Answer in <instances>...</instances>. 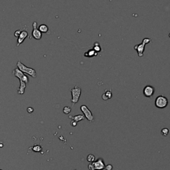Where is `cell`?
<instances>
[{
  "instance_id": "1",
  "label": "cell",
  "mask_w": 170,
  "mask_h": 170,
  "mask_svg": "<svg viewBox=\"0 0 170 170\" xmlns=\"http://www.w3.org/2000/svg\"><path fill=\"white\" fill-rule=\"evenodd\" d=\"M17 68H18L19 70H20L23 73H25V74H27L31 76L33 78H36L37 77V72L35 71V69L32 68H30V67H28L27 66L23 64L20 61H19L17 63Z\"/></svg>"
},
{
  "instance_id": "2",
  "label": "cell",
  "mask_w": 170,
  "mask_h": 170,
  "mask_svg": "<svg viewBox=\"0 0 170 170\" xmlns=\"http://www.w3.org/2000/svg\"><path fill=\"white\" fill-rule=\"evenodd\" d=\"M151 42H152V39H149V38H145V39H143L142 42L141 44L136 45L134 47V49L136 51L137 53H138V55L140 57H142L143 55H144L146 45Z\"/></svg>"
},
{
  "instance_id": "3",
  "label": "cell",
  "mask_w": 170,
  "mask_h": 170,
  "mask_svg": "<svg viewBox=\"0 0 170 170\" xmlns=\"http://www.w3.org/2000/svg\"><path fill=\"white\" fill-rule=\"evenodd\" d=\"M167 104H168V100L163 95H159L155 98V106L157 108H159V109L165 108L167 107Z\"/></svg>"
},
{
  "instance_id": "4",
  "label": "cell",
  "mask_w": 170,
  "mask_h": 170,
  "mask_svg": "<svg viewBox=\"0 0 170 170\" xmlns=\"http://www.w3.org/2000/svg\"><path fill=\"white\" fill-rule=\"evenodd\" d=\"M71 94H72V99H71V102L72 104H76L78 100H79L80 96L81 94V88L78 86H75L74 88H72L70 90Z\"/></svg>"
},
{
  "instance_id": "5",
  "label": "cell",
  "mask_w": 170,
  "mask_h": 170,
  "mask_svg": "<svg viewBox=\"0 0 170 170\" xmlns=\"http://www.w3.org/2000/svg\"><path fill=\"white\" fill-rule=\"evenodd\" d=\"M12 74H13L15 77H17V78H19V80L24 82L26 84L28 83L29 81L28 76H26L23 72H21L20 70H19L17 68H15V69L12 71Z\"/></svg>"
},
{
  "instance_id": "6",
  "label": "cell",
  "mask_w": 170,
  "mask_h": 170,
  "mask_svg": "<svg viewBox=\"0 0 170 170\" xmlns=\"http://www.w3.org/2000/svg\"><path fill=\"white\" fill-rule=\"evenodd\" d=\"M80 110L82 111V112L83 113L84 116V118L89 120L90 122H93L94 121V116H93V114L92 112H91L89 108L87 107L86 105H82L80 106Z\"/></svg>"
},
{
  "instance_id": "7",
  "label": "cell",
  "mask_w": 170,
  "mask_h": 170,
  "mask_svg": "<svg viewBox=\"0 0 170 170\" xmlns=\"http://www.w3.org/2000/svg\"><path fill=\"white\" fill-rule=\"evenodd\" d=\"M155 93V89L154 87L150 85H147L144 88L143 90V94L147 98H151Z\"/></svg>"
},
{
  "instance_id": "8",
  "label": "cell",
  "mask_w": 170,
  "mask_h": 170,
  "mask_svg": "<svg viewBox=\"0 0 170 170\" xmlns=\"http://www.w3.org/2000/svg\"><path fill=\"white\" fill-rule=\"evenodd\" d=\"M37 23L36 21L33 22V29L32 31V37L36 40H40L42 38V33H41V31L37 29Z\"/></svg>"
},
{
  "instance_id": "9",
  "label": "cell",
  "mask_w": 170,
  "mask_h": 170,
  "mask_svg": "<svg viewBox=\"0 0 170 170\" xmlns=\"http://www.w3.org/2000/svg\"><path fill=\"white\" fill-rule=\"evenodd\" d=\"M94 170H103L105 167V163L102 158H98L96 161L93 162Z\"/></svg>"
},
{
  "instance_id": "10",
  "label": "cell",
  "mask_w": 170,
  "mask_h": 170,
  "mask_svg": "<svg viewBox=\"0 0 170 170\" xmlns=\"http://www.w3.org/2000/svg\"><path fill=\"white\" fill-rule=\"evenodd\" d=\"M28 37V32L25 30L24 31H21L20 35L19 36L18 39H17V46L19 47L23 41H25V39Z\"/></svg>"
},
{
  "instance_id": "11",
  "label": "cell",
  "mask_w": 170,
  "mask_h": 170,
  "mask_svg": "<svg viewBox=\"0 0 170 170\" xmlns=\"http://www.w3.org/2000/svg\"><path fill=\"white\" fill-rule=\"evenodd\" d=\"M26 88V83L20 80V87L17 89V93L20 95H23L25 93V90Z\"/></svg>"
},
{
  "instance_id": "12",
  "label": "cell",
  "mask_w": 170,
  "mask_h": 170,
  "mask_svg": "<svg viewBox=\"0 0 170 170\" xmlns=\"http://www.w3.org/2000/svg\"><path fill=\"white\" fill-rule=\"evenodd\" d=\"M68 118L70 119H72V120H74L75 122H80V121H82L84 119V115H76V116H69Z\"/></svg>"
},
{
  "instance_id": "13",
  "label": "cell",
  "mask_w": 170,
  "mask_h": 170,
  "mask_svg": "<svg viewBox=\"0 0 170 170\" xmlns=\"http://www.w3.org/2000/svg\"><path fill=\"white\" fill-rule=\"evenodd\" d=\"M97 55V53L93 49H91V50H89L87 53H84L85 57H95V56Z\"/></svg>"
},
{
  "instance_id": "14",
  "label": "cell",
  "mask_w": 170,
  "mask_h": 170,
  "mask_svg": "<svg viewBox=\"0 0 170 170\" xmlns=\"http://www.w3.org/2000/svg\"><path fill=\"white\" fill-rule=\"evenodd\" d=\"M112 94L110 91H106L105 93L102 95V99L104 100H108L112 98Z\"/></svg>"
},
{
  "instance_id": "15",
  "label": "cell",
  "mask_w": 170,
  "mask_h": 170,
  "mask_svg": "<svg viewBox=\"0 0 170 170\" xmlns=\"http://www.w3.org/2000/svg\"><path fill=\"white\" fill-rule=\"evenodd\" d=\"M38 29L41 31V33H47L49 31V27L46 25H41L39 27V29Z\"/></svg>"
},
{
  "instance_id": "16",
  "label": "cell",
  "mask_w": 170,
  "mask_h": 170,
  "mask_svg": "<svg viewBox=\"0 0 170 170\" xmlns=\"http://www.w3.org/2000/svg\"><path fill=\"white\" fill-rule=\"evenodd\" d=\"M87 161L90 163L94 162V161H95V156H94L93 154H89V155L87 156Z\"/></svg>"
},
{
  "instance_id": "17",
  "label": "cell",
  "mask_w": 170,
  "mask_h": 170,
  "mask_svg": "<svg viewBox=\"0 0 170 170\" xmlns=\"http://www.w3.org/2000/svg\"><path fill=\"white\" fill-rule=\"evenodd\" d=\"M32 150L35 152H40L42 150V147L39 145H35L32 148Z\"/></svg>"
},
{
  "instance_id": "18",
  "label": "cell",
  "mask_w": 170,
  "mask_h": 170,
  "mask_svg": "<svg viewBox=\"0 0 170 170\" xmlns=\"http://www.w3.org/2000/svg\"><path fill=\"white\" fill-rule=\"evenodd\" d=\"M161 135L163 136H167L168 135V134H169V129L168 128H163V129L161 130Z\"/></svg>"
},
{
  "instance_id": "19",
  "label": "cell",
  "mask_w": 170,
  "mask_h": 170,
  "mask_svg": "<svg viewBox=\"0 0 170 170\" xmlns=\"http://www.w3.org/2000/svg\"><path fill=\"white\" fill-rule=\"evenodd\" d=\"M71 112V108L69 106H65L63 108V112L65 114H68Z\"/></svg>"
},
{
  "instance_id": "20",
  "label": "cell",
  "mask_w": 170,
  "mask_h": 170,
  "mask_svg": "<svg viewBox=\"0 0 170 170\" xmlns=\"http://www.w3.org/2000/svg\"><path fill=\"white\" fill-rule=\"evenodd\" d=\"M93 50H94L96 53H98V52L101 51V48H100V45H99V43H97V45H94V47H93Z\"/></svg>"
},
{
  "instance_id": "21",
  "label": "cell",
  "mask_w": 170,
  "mask_h": 170,
  "mask_svg": "<svg viewBox=\"0 0 170 170\" xmlns=\"http://www.w3.org/2000/svg\"><path fill=\"white\" fill-rule=\"evenodd\" d=\"M21 32V30H17V31H15V33H14V36H15V37H17L18 38L19 36V35H20Z\"/></svg>"
},
{
  "instance_id": "22",
  "label": "cell",
  "mask_w": 170,
  "mask_h": 170,
  "mask_svg": "<svg viewBox=\"0 0 170 170\" xmlns=\"http://www.w3.org/2000/svg\"><path fill=\"white\" fill-rule=\"evenodd\" d=\"M88 168H89V170H94V166L93 162L91 163L88 165Z\"/></svg>"
},
{
  "instance_id": "23",
  "label": "cell",
  "mask_w": 170,
  "mask_h": 170,
  "mask_svg": "<svg viewBox=\"0 0 170 170\" xmlns=\"http://www.w3.org/2000/svg\"><path fill=\"white\" fill-rule=\"evenodd\" d=\"M112 168L113 167L111 164H108L107 165H106L105 167H104V169H105L106 170H112Z\"/></svg>"
},
{
  "instance_id": "24",
  "label": "cell",
  "mask_w": 170,
  "mask_h": 170,
  "mask_svg": "<svg viewBox=\"0 0 170 170\" xmlns=\"http://www.w3.org/2000/svg\"><path fill=\"white\" fill-rule=\"evenodd\" d=\"M27 111L28 113H30V114H31V113L33 112L34 110L32 107H28L27 109Z\"/></svg>"
},
{
  "instance_id": "25",
  "label": "cell",
  "mask_w": 170,
  "mask_h": 170,
  "mask_svg": "<svg viewBox=\"0 0 170 170\" xmlns=\"http://www.w3.org/2000/svg\"><path fill=\"white\" fill-rule=\"evenodd\" d=\"M70 124H71V126H73V127H75V126H77V122L74 121V120H72V122H71Z\"/></svg>"
},
{
  "instance_id": "26",
  "label": "cell",
  "mask_w": 170,
  "mask_h": 170,
  "mask_svg": "<svg viewBox=\"0 0 170 170\" xmlns=\"http://www.w3.org/2000/svg\"><path fill=\"white\" fill-rule=\"evenodd\" d=\"M0 170H2V169H0Z\"/></svg>"
}]
</instances>
